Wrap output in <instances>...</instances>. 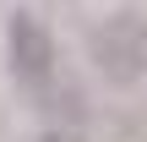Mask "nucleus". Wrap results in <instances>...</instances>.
<instances>
[{
  "mask_svg": "<svg viewBox=\"0 0 147 142\" xmlns=\"http://www.w3.org/2000/svg\"><path fill=\"white\" fill-rule=\"evenodd\" d=\"M87 55H93L104 82H115V88L142 82L147 77V16H136V11L104 16L93 27V38H87Z\"/></svg>",
  "mask_w": 147,
  "mask_h": 142,
  "instance_id": "nucleus-1",
  "label": "nucleus"
},
{
  "mask_svg": "<svg viewBox=\"0 0 147 142\" xmlns=\"http://www.w3.org/2000/svg\"><path fill=\"white\" fill-rule=\"evenodd\" d=\"M5 49H11V77H16L27 93H44V88L55 82V38H49V27H44L27 5L11 11Z\"/></svg>",
  "mask_w": 147,
  "mask_h": 142,
  "instance_id": "nucleus-2",
  "label": "nucleus"
},
{
  "mask_svg": "<svg viewBox=\"0 0 147 142\" xmlns=\"http://www.w3.org/2000/svg\"><path fill=\"white\" fill-rule=\"evenodd\" d=\"M33 142H87L82 131H44V137H33Z\"/></svg>",
  "mask_w": 147,
  "mask_h": 142,
  "instance_id": "nucleus-3",
  "label": "nucleus"
}]
</instances>
